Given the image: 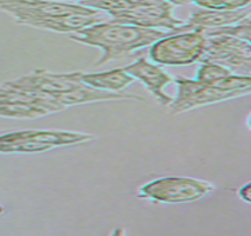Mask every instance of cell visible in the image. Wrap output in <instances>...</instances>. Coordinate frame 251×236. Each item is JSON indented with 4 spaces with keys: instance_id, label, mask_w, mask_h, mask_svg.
<instances>
[{
    "instance_id": "1",
    "label": "cell",
    "mask_w": 251,
    "mask_h": 236,
    "mask_svg": "<svg viewBox=\"0 0 251 236\" xmlns=\"http://www.w3.org/2000/svg\"><path fill=\"white\" fill-rule=\"evenodd\" d=\"M171 33H173V31L140 27L109 21H100L70 33L69 38L74 42L101 50L102 56L95 62L96 66H101L151 46L154 42Z\"/></svg>"
},
{
    "instance_id": "2",
    "label": "cell",
    "mask_w": 251,
    "mask_h": 236,
    "mask_svg": "<svg viewBox=\"0 0 251 236\" xmlns=\"http://www.w3.org/2000/svg\"><path fill=\"white\" fill-rule=\"evenodd\" d=\"M215 190L216 186L209 181L185 176H165L140 187L138 196L155 203L180 204L201 201Z\"/></svg>"
},
{
    "instance_id": "3",
    "label": "cell",
    "mask_w": 251,
    "mask_h": 236,
    "mask_svg": "<svg viewBox=\"0 0 251 236\" xmlns=\"http://www.w3.org/2000/svg\"><path fill=\"white\" fill-rule=\"evenodd\" d=\"M205 43L206 37L197 30L173 32L151 45V61L168 66L193 64L202 55Z\"/></svg>"
},
{
    "instance_id": "4",
    "label": "cell",
    "mask_w": 251,
    "mask_h": 236,
    "mask_svg": "<svg viewBox=\"0 0 251 236\" xmlns=\"http://www.w3.org/2000/svg\"><path fill=\"white\" fill-rule=\"evenodd\" d=\"M0 10L12 17L17 24L30 27L36 22L55 17L101 12L95 8L79 4L50 1V0H0Z\"/></svg>"
},
{
    "instance_id": "5",
    "label": "cell",
    "mask_w": 251,
    "mask_h": 236,
    "mask_svg": "<svg viewBox=\"0 0 251 236\" xmlns=\"http://www.w3.org/2000/svg\"><path fill=\"white\" fill-rule=\"evenodd\" d=\"M175 83L176 84V96L173 97L172 103L168 105L171 115H178L205 105L249 95L243 91L222 90L215 85L197 79L179 78L175 79Z\"/></svg>"
},
{
    "instance_id": "6",
    "label": "cell",
    "mask_w": 251,
    "mask_h": 236,
    "mask_svg": "<svg viewBox=\"0 0 251 236\" xmlns=\"http://www.w3.org/2000/svg\"><path fill=\"white\" fill-rule=\"evenodd\" d=\"M110 17L113 21L121 24L173 32H178V28L185 24L182 19L175 16V6L166 0H147L139 6Z\"/></svg>"
},
{
    "instance_id": "7",
    "label": "cell",
    "mask_w": 251,
    "mask_h": 236,
    "mask_svg": "<svg viewBox=\"0 0 251 236\" xmlns=\"http://www.w3.org/2000/svg\"><path fill=\"white\" fill-rule=\"evenodd\" d=\"M201 63L211 62L235 71H247L250 75L251 45L249 42L230 36L206 37Z\"/></svg>"
},
{
    "instance_id": "8",
    "label": "cell",
    "mask_w": 251,
    "mask_h": 236,
    "mask_svg": "<svg viewBox=\"0 0 251 236\" xmlns=\"http://www.w3.org/2000/svg\"><path fill=\"white\" fill-rule=\"evenodd\" d=\"M79 75L81 72L53 73L44 69H38L28 75L22 76L13 81L4 82L1 84L23 92L55 98L56 96L79 86L82 84L79 81Z\"/></svg>"
},
{
    "instance_id": "9",
    "label": "cell",
    "mask_w": 251,
    "mask_h": 236,
    "mask_svg": "<svg viewBox=\"0 0 251 236\" xmlns=\"http://www.w3.org/2000/svg\"><path fill=\"white\" fill-rule=\"evenodd\" d=\"M124 70L134 79L141 82L159 104L168 107L172 103L173 97L165 92V87L168 84L175 83V78L162 69L160 65L150 62L146 57H141L135 62L126 65Z\"/></svg>"
},
{
    "instance_id": "10",
    "label": "cell",
    "mask_w": 251,
    "mask_h": 236,
    "mask_svg": "<svg viewBox=\"0 0 251 236\" xmlns=\"http://www.w3.org/2000/svg\"><path fill=\"white\" fill-rule=\"evenodd\" d=\"M95 138L94 135L85 132L65 131V130H44V129H27L19 131L5 132L0 135V142L13 141H32L37 143L48 144L52 148L69 147L77 144L89 143Z\"/></svg>"
},
{
    "instance_id": "11",
    "label": "cell",
    "mask_w": 251,
    "mask_h": 236,
    "mask_svg": "<svg viewBox=\"0 0 251 236\" xmlns=\"http://www.w3.org/2000/svg\"><path fill=\"white\" fill-rule=\"evenodd\" d=\"M64 110L53 98L38 97L23 101H0V117L13 119H36Z\"/></svg>"
},
{
    "instance_id": "12",
    "label": "cell",
    "mask_w": 251,
    "mask_h": 236,
    "mask_svg": "<svg viewBox=\"0 0 251 236\" xmlns=\"http://www.w3.org/2000/svg\"><path fill=\"white\" fill-rule=\"evenodd\" d=\"M250 17V7H244L236 11H213L199 8L191 12L190 18L178 28V32L182 31H202L207 28H216L226 25L237 24Z\"/></svg>"
},
{
    "instance_id": "13",
    "label": "cell",
    "mask_w": 251,
    "mask_h": 236,
    "mask_svg": "<svg viewBox=\"0 0 251 236\" xmlns=\"http://www.w3.org/2000/svg\"><path fill=\"white\" fill-rule=\"evenodd\" d=\"M55 101L61 104L63 107H73V105H81L87 103H98V102H109V101H125V99H132V101H144V98L138 95L129 92H110L95 89V87L88 86L81 84L74 90L56 96Z\"/></svg>"
},
{
    "instance_id": "14",
    "label": "cell",
    "mask_w": 251,
    "mask_h": 236,
    "mask_svg": "<svg viewBox=\"0 0 251 236\" xmlns=\"http://www.w3.org/2000/svg\"><path fill=\"white\" fill-rule=\"evenodd\" d=\"M100 21H103V12L95 14H68V16L55 17V18L36 22L31 27L70 35V33L77 32L84 27L98 24Z\"/></svg>"
},
{
    "instance_id": "15",
    "label": "cell",
    "mask_w": 251,
    "mask_h": 236,
    "mask_svg": "<svg viewBox=\"0 0 251 236\" xmlns=\"http://www.w3.org/2000/svg\"><path fill=\"white\" fill-rule=\"evenodd\" d=\"M79 81L82 84L95 89L110 91V92H121L126 87L134 83L135 79L124 70V67L114 69L103 72H81Z\"/></svg>"
},
{
    "instance_id": "16",
    "label": "cell",
    "mask_w": 251,
    "mask_h": 236,
    "mask_svg": "<svg viewBox=\"0 0 251 236\" xmlns=\"http://www.w3.org/2000/svg\"><path fill=\"white\" fill-rule=\"evenodd\" d=\"M205 37H216V36H230L235 38L243 39L245 42L251 41V21L250 17L245 18L244 21L237 22V24L226 25V26L207 28V30L199 31Z\"/></svg>"
},
{
    "instance_id": "17",
    "label": "cell",
    "mask_w": 251,
    "mask_h": 236,
    "mask_svg": "<svg viewBox=\"0 0 251 236\" xmlns=\"http://www.w3.org/2000/svg\"><path fill=\"white\" fill-rule=\"evenodd\" d=\"M53 149L48 144L37 143L32 141L0 142V153H37Z\"/></svg>"
},
{
    "instance_id": "18",
    "label": "cell",
    "mask_w": 251,
    "mask_h": 236,
    "mask_svg": "<svg viewBox=\"0 0 251 236\" xmlns=\"http://www.w3.org/2000/svg\"><path fill=\"white\" fill-rule=\"evenodd\" d=\"M233 71L223 66V65L216 64V63L205 62L201 63V67L197 71L196 78L197 81L204 82V83H212L224 77L232 75Z\"/></svg>"
},
{
    "instance_id": "19",
    "label": "cell",
    "mask_w": 251,
    "mask_h": 236,
    "mask_svg": "<svg viewBox=\"0 0 251 236\" xmlns=\"http://www.w3.org/2000/svg\"><path fill=\"white\" fill-rule=\"evenodd\" d=\"M251 0H193L197 7L213 11H236L248 7Z\"/></svg>"
},
{
    "instance_id": "20",
    "label": "cell",
    "mask_w": 251,
    "mask_h": 236,
    "mask_svg": "<svg viewBox=\"0 0 251 236\" xmlns=\"http://www.w3.org/2000/svg\"><path fill=\"white\" fill-rule=\"evenodd\" d=\"M238 196L242 201L247 202V203H250L251 202V183L248 182L244 186H242L238 189Z\"/></svg>"
},
{
    "instance_id": "21",
    "label": "cell",
    "mask_w": 251,
    "mask_h": 236,
    "mask_svg": "<svg viewBox=\"0 0 251 236\" xmlns=\"http://www.w3.org/2000/svg\"><path fill=\"white\" fill-rule=\"evenodd\" d=\"M166 1L173 6H185V5L193 4V0H166Z\"/></svg>"
},
{
    "instance_id": "22",
    "label": "cell",
    "mask_w": 251,
    "mask_h": 236,
    "mask_svg": "<svg viewBox=\"0 0 251 236\" xmlns=\"http://www.w3.org/2000/svg\"><path fill=\"white\" fill-rule=\"evenodd\" d=\"M50 1H59V2H70V4H79L82 5L88 0H50Z\"/></svg>"
},
{
    "instance_id": "23",
    "label": "cell",
    "mask_w": 251,
    "mask_h": 236,
    "mask_svg": "<svg viewBox=\"0 0 251 236\" xmlns=\"http://www.w3.org/2000/svg\"><path fill=\"white\" fill-rule=\"evenodd\" d=\"M5 213V208H4V206H1V204H0V215H2Z\"/></svg>"
}]
</instances>
